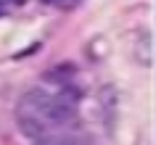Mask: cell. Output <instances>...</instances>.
<instances>
[{
    "mask_svg": "<svg viewBox=\"0 0 156 145\" xmlns=\"http://www.w3.org/2000/svg\"><path fill=\"white\" fill-rule=\"evenodd\" d=\"M19 129L27 137H40L53 127V95L45 90H29L16 105Z\"/></svg>",
    "mask_w": 156,
    "mask_h": 145,
    "instance_id": "1",
    "label": "cell"
},
{
    "mask_svg": "<svg viewBox=\"0 0 156 145\" xmlns=\"http://www.w3.org/2000/svg\"><path fill=\"white\" fill-rule=\"evenodd\" d=\"M135 56H138L140 66H154V37H151V32H143L138 37Z\"/></svg>",
    "mask_w": 156,
    "mask_h": 145,
    "instance_id": "2",
    "label": "cell"
},
{
    "mask_svg": "<svg viewBox=\"0 0 156 145\" xmlns=\"http://www.w3.org/2000/svg\"><path fill=\"white\" fill-rule=\"evenodd\" d=\"M37 145H72V143H66V140H45V143H37Z\"/></svg>",
    "mask_w": 156,
    "mask_h": 145,
    "instance_id": "3",
    "label": "cell"
},
{
    "mask_svg": "<svg viewBox=\"0 0 156 145\" xmlns=\"http://www.w3.org/2000/svg\"><path fill=\"white\" fill-rule=\"evenodd\" d=\"M45 3H53V5H56V3H64V0H45Z\"/></svg>",
    "mask_w": 156,
    "mask_h": 145,
    "instance_id": "4",
    "label": "cell"
},
{
    "mask_svg": "<svg viewBox=\"0 0 156 145\" xmlns=\"http://www.w3.org/2000/svg\"><path fill=\"white\" fill-rule=\"evenodd\" d=\"M0 13H3V0H0Z\"/></svg>",
    "mask_w": 156,
    "mask_h": 145,
    "instance_id": "5",
    "label": "cell"
}]
</instances>
